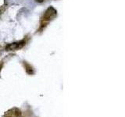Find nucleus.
<instances>
[{"label":"nucleus","mask_w":125,"mask_h":117,"mask_svg":"<svg viewBox=\"0 0 125 117\" xmlns=\"http://www.w3.org/2000/svg\"><path fill=\"white\" fill-rule=\"evenodd\" d=\"M25 45L24 41H21L19 42H14L12 44H9L6 46V49L7 51H13V50H17L19 49L23 48V46Z\"/></svg>","instance_id":"1"},{"label":"nucleus","mask_w":125,"mask_h":117,"mask_svg":"<svg viewBox=\"0 0 125 117\" xmlns=\"http://www.w3.org/2000/svg\"><path fill=\"white\" fill-rule=\"evenodd\" d=\"M56 16V10L53 7H49L46 10L44 16H43V20H49L54 18Z\"/></svg>","instance_id":"2"},{"label":"nucleus","mask_w":125,"mask_h":117,"mask_svg":"<svg viewBox=\"0 0 125 117\" xmlns=\"http://www.w3.org/2000/svg\"><path fill=\"white\" fill-rule=\"evenodd\" d=\"M35 1L38 2H42L43 1H44V0H35Z\"/></svg>","instance_id":"3"}]
</instances>
